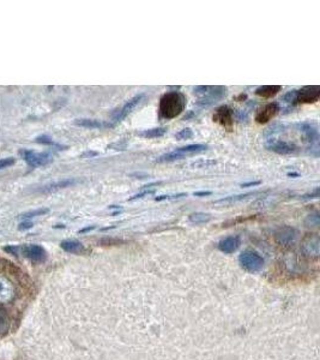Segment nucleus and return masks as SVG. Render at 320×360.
<instances>
[{"label": "nucleus", "instance_id": "f257e3e1", "mask_svg": "<svg viewBox=\"0 0 320 360\" xmlns=\"http://www.w3.org/2000/svg\"><path fill=\"white\" fill-rule=\"evenodd\" d=\"M186 96L180 91H169L160 99L159 113L162 119H174L186 108Z\"/></svg>", "mask_w": 320, "mask_h": 360}, {"label": "nucleus", "instance_id": "f03ea898", "mask_svg": "<svg viewBox=\"0 0 320 360\" xmlns=\"http://www.w3.org/2000/svg\"><path fill=\"white\" fill-rule=\"evenodd\" d=\"M4 250L10 255L17 257H27L35 263H44L47 259V252L40 245H10Z\"/></svg>", "mask_w": 320, "mask_h": 360}, {"label": "nucleus", "instance_id": "7ed1b4c3", "mask_svg": "<svg viewBox=\"0 0 320 360\" xmlns=\"http://www.w3.org/2000/svg\"><path fill=\"white\" fill-rule=\"evenodd\" d=\"M194 94L199 95V100L197 101V105L201 107H209L211 105H215L218 101L223 100L227 95V88L222 85L217 86H196L194 88Z\"/></svg>", "mask_w": 320, "mask_h": 360}, {"label": "nucleus", "instance_id": "20e7f679", "mask_svg": "<svg viewBox=\"0 0 320 360\" xmlns=\"http://www.w3.org/2000/svg\"><path fill=\"white\" fill-rule=\"evenodd\" d=\"M302 135H304L305 142L307 143L308 150L311 155L318 157L319 156V130L316 123L304 122L298 125Z\"/></svg>", "mask_w": 320, "mask_h": 360}, {"label": "nucleus", "instance_id": "39448f33", "mask_svg": "<svg viewBox=\"0 0 320 360\" xmlns=\"http://www.w3.org/2000/svg\"><path fill=\"white\" fill-rule=\"evenodd\" d=\"M208 145L205 144H190V145L182 146V148L175 149L174 151L168 152V154L162 155V156L156 158V162L159 163H164V162H173V161L176 160H182L188 155H194L199 154V152L207 151Z\"/></svg>", "mask_w": 320, "mask_h": 360}, {"label": "nucleus", "instance_id": "423d86ee", "mask_svg": "<svg viewBox=\"0 0 320 360\" xmlns=\"http://www.w3.org/2000/svg\"><path fill=\"white\" fill-rule=\"evenodd\" d=\"M19 155H21L23 160H24L30 167H33V168H35V167L46 166L53 161V156L50 154V152H35L33 150L23 149V150L19 151Z\"/></svg>", "mask_w": 320, "mask_h": 360}, {"label": "nucleus", "instance_id": "0eeeda50", "mask_svg": "<svg viewBox=\"0 0 320 360\" xmlns=\"http://www.w3.org/2000/svg\"><path fill=\"white\" fill-rule=\"evenodd\" d=\"M239 262L241 267L247 272H259L264 266V259L261 255L254 251H245L240 255Z\"/></svg>", "mask_w": 320, "mask_h": 360}, {"label": "nucleus", "instance_id": "6e6552de", "mask_svg": "<svg viewBox=\"0 0 320 360\" xmlns=\"http://www.w3.org/2000/svg\"><path fill=\"white\" fill-rule=\"evenodd\" d=\"M320 97L319 85H306L296 90L295 103H314Z\"/></svg>", "mask_w": 320, "mask_h": 360}, {"label": "nucleus", "instance_id": "1a4fd4ad", "mask_svg": "<svg viewBox=\"0 0 320 360\" xmlns=\"http://www.w3.org/2000/svg\"><path fill=\"white\" fill-rule=\"evenodd\" d=\"M143 99H144V94H138V95H136V96H133L132 99L128 100L121 108L118 109V111L114 113L113 119H112L113 124H118L120 122H122V120H124L125 118H126L127 115L130 114L131 112H132L133 109L139 105V103H141V101Z\"/></svg>", "mask_w": 320, "mask_h": 360}, {"label": "nucleus", "instance_id": "9d476101", "mask_svg": "<svg viewBox=\"0 0 320 360\" xmlns=\"http://www.w3.org/2000/svg\"><path fill=\"white\" fill-rule=\"evenodd\" d=\"M301 250L305 256L311 258H318L320 255V239L317 234L307 235L302 240Z\"/></svg>", "mask_w": 320, "mask_h": 360}, {"label": "nucleus", "instance_id": "9b49d317", "mask_svg": "<svg viewBox=\"0 0 320 360\" xmlns=\"http://www.w3.org/2000/svg\"><path fill=\"white\" fill-rule=\"evenodd\" d=\"M267 150L276 152L278 155H291L298 151V146L294 143L287 142L282 140H271L267 143Z\"/></svg>", "mask_w": 320, "mask_h": 360}, {"label": "nucleus", "instance_id": "f8f14e48", "mask_svg": "<svg viewBox=\"0 0 320 360\" xmlns=\"http://www.w3.org/2000/svg\"><path fill=\"white\" fill-rule=\"evenodd\" d=\"M213 120L219 125L224 126L225 129H231L234 124V109H231L229 106H221L213 113Z\"/></svg>", "mask_w": 320, "mask_h": 360}, {"label": "nucleus", "instance_id": "ddd939ff", "mask_svg": "<svg viewBox=\"0 0 320 360\" xmlns=\"http://www.w3.org/2000/svg\"><path fill=\"white\" fill-rule=\"evenodd\" d=\"M278 112H279L278 103L270 102L257 112L256 118H254V119H256V122L258 124H267L270 122L272 118H275Z\"/></svg>", "mask_w": 320, "mask_h": 360}, {"label": "nucleus", "instance_id": "4468645a", "mask_svg": "<svg viewBox=\"0 0 320 360\" xmlns=\"http://www.w3.org/2000/svg\"><path fill=\"white\" fill-rule=\"evenodd\" d=\"M276 240L281 245L284 246H289L295 241L296 239V230L293 227L289 226H283L279 227L276 232Z\"/></svg>", "mask_w": 320, "mask_h": 360}, {"label": "nucleus", "instance_id": "2eb2a0df", "mask_svg": "<svg viewBox=\"0 0 320 360\" xmlns=\"http://www.w3.org/2000/svg\"><path fill=\"white\" fill-rule=\"evenodd\" d=\"M76 125L82 126V128L87 129H109L113 128L114 124L110 122H106V120H97V119H88V118H82V119H77L75 122Z\"/></svg>", "mask_w": 320, "mask_h": 360}, {"label": "nucleus", "instance_id": "dca6fc26", "mask_svg": "<svg viewBox=\"0 0 320 360\" xmlns=\"http://www.w3.org/2000/svg\"><path fill=\"white\" fill-rule=\"evenodd\" d=\"M240 243H241L240 237H238V235H230V237L222 239V240L219 241L218 249L224 253H233L238 250Z\"/></svg>", "mask_w": 320, "mask_h": 360}, {"label": "nucleus", "instance_id": "f3484780", "mask_svg": "<svg viewBox=\"0 0 320 360\" xmlns=\"http://www.w3.org/2000/svg\"><path fill=\"white\" fill-rule=\"evenodd\" d=\"M15 295L12 284L4 276H0V302H7Z\"/></svg>", "mask_w": 320, "mask_h": 360}, {"label": "nucleus", "instance_id": "a211bd4d", "mask_svg": "<svg viewBox=\"0 0 320 360\" xmlns=\"http://www.w3.org/2000/svg\"><path fill=\"white\" fill-rule=\"evenodd\" d=\"M77 181H78V180L75 179V178H68V179H62V180H59V181H54V183H51V184H48V185L42 186L41 189H40V191H41V192L58 191V190L66 189V187H68V186L75 185Z\"/></svg>", "mask_w": 320, "mask_h": 360}, {"label": "nucleus", "instance_id": "6ab92c4d", "mask_svg": "<svg viewBox=\"0 0 320 360\" xmlns=\"http://www.w3.org/2000/svg\"><path fill=\"white\" fill-rule=\"evenodd\" d=\"M282 90L281 85H262L256 89L254 94L263 99H271Z\"/></svg>", "mask_w": 320, "mask_h": 360}, {"label": "nucleus", "instance_id": "aec40b11", "mask_svg": "<svg viewBox=\"0 0 320 360\" xmlns=\"http://www.w3.org/2000/svg\"><path fill=\"white\" fill-rule=\"evenodd\" d=\"M167 131H168L167 128H153L137 132V135L143 138H157L164 136V135L167 134Z\"/></svg>", "mask_w": 320, "mask_h": 360}, {"label": "nucleus", "instance_id": "412c9836", "mask_svg": "<svg viewBox=\"0 0 320 360\" xmlns=\"http://www.w3.org/2000/svg\"><path fill=\"white\" fill-rule=\"evenodd\" d=\"M62 250H65L66 252L70 253H81L84 251V246H83L82 243L77 240H65L60 244Z\"/></svg>", "mask_w": 320, "mask_h": 360}, {"label": "nucleus", "instance_id": "4be33fe9", "mask_svg": "<svg viewBox=\"0 0 320 360\" xmlns=\"http://www.w3.org/2000/svg\"><path fill=\"white\" fill-rule=\"evenodd\" d=\"M188 220H190V222L193 224L208 223L209 221L211 220V215L209 214V213L196 212V213H192V214L188 215Z\"/></svg>", "mask_w": 320, "mask_h": 360}, {"label": "nucleus", "instance_id": "5701e85b", "mask_svg": "<svg viewBox=\"0 0 320 360\" xmlns=\"http://www.w3.org/2000/svg\"><path fill=\"white\" fill-rule=\"evenodd\" d=\"M257 194H258V192H248V194L228 196V197H224V198H221V200H218V201H215V203L216 204H233V203H236V202H239V201H244L247 197H250V196H254Z\"/></svg>", "mask_w": 320, "mask_h": 360}, {"label": "nucleus", "instance_id": "b1692460", "mask_svg": "<svg viewBox=\"0 0 320 360\" xmlns=\"http://www.w3.org/2000/svg\"><path fill=\"white\" fill-rule=\"evenodd\" d=\"M35 142L40 143V144H44V145H48V146H55V148H60L61 150L66 149V146H64V145H61V144L56 143L55 141L52 140V138H51L50 136H47V135H42V136L36 137Z\"/></svg>", "mask_w": 320, "mask_h": 360}, {"label": "nucleus", "instance_id": "393cba45", "mask_svg": "<svg viewBox=\"0 0 320 360\" xmlns=\"http://www.w3.org/2000/svg\"><path fill=\"white\" fill-rule=\"evenodd\" d=\"M48 212H50V210H48V208H40V209L31 210V212H27V213H24V214H22L21 216H19V217L23 218V220H28V221H29L30 218L36 217V216L45 215V214H47Z\"/></svg>", "mask_w": 320, "mask_h": 360}, {"label": "nucleus", "instance_id": "a878e982", "mask_svg": "<svg viewBox=\"0 0 320 360\" xmlns=\"http://www.w3.org/2000/svg\"><path fill=\"white\" fill-rule=\"evenodd\" d=\"M10 327V318L4 310L0 309V335L4 334Z\"/></svg>", "mask_w": 320, "mask_h": 360}, {"label": "nucleus", "instance_id": "bb28decb", "mask_svg": "<svg viewBox=\"0 0 320 360\" xmlns=\"http://www.w3.org/2000/svg\"><path fill=\"white\" fill-rule=\"evenodd\" d=\"M305 224L307 227H318L320 224L319 213L316 212V213H312V214L307 215V217H306V220H305Z\"/></svg>", "mask_w": 320, "mask_h": 360}, {"label": "nucleus", "instance_id": "cd10ccee", "mask_svg": "<svg viewBox=\"0 0 320 360\" xmlns=\"http://www.w3.org/2000/svg\"><path fill=\"white\" fill-rule=\"evenodd\" d=\"M192 136H193V131L190 128L180 130L178 134L175 135V137L178 138V140H188V138H191Z\"/></svg>", "mask_w": 320, "mask_h": 360}, {"label": "nucleus", "instance_id": "c85d7f7f", "mask_svg": "<svg viewBox=\"0 0 320 360\" xmlns=\"http://www.w3.org/2000/svg\"><path fill=\"white\" fill-rule=\"evenodd\" d=\"M187 196V194L185 192H181V194H173V195H162V196H157L155 197V201H164V200H176V198L180 197H185Z\"/></svg>", "mask_w": 320, "mask_h": 360}, {"label": "nucleus", "instance_id": "c756f323", "mask_svg": "<svg viewBox=\"0 0 320 360\" xmlns=\"http://www.w3.org/2000/svg\"><path fill=\"white\" fill-rule=\"evenodd\" d=\"M16 160L13 157H5L0 160V169H4L6 167H10L12 165H15Z\"/></svg>", "mask_w": 320, "mask_h": 360}, {"label": "nucleus", "instance_id": "7c9ffc66", "mask_svg": "<svg viewBox=\"0 0 320 360\" xmlns=\"http://www.w3.org/2000/svg\"><path fill=\"white\" fill-rule=\"evenodd\" d=\"M318 197H319V187L317 186L312 192H308V194L302 196L301 198L302 200H317Z\"/></svg>", "mask_w": 320, "mask_h": 360}, {"label": "nucleus", "instance_id": "2f4dec72", "mask_svg": "<svg viewBox=\"0 0 320 360\" xmlns=\"http://www.w3.org/2000/svg\"><path fill=\"white\" fill-rule=\"evenodd\" d=\"M295 97H296V90H290L289 93L285 94L284 101L290 105H295Z\"/></svg>", "mask_w": 320, "mask_h": 360}, {"label": "nucleus", "instance_id": "473e14b6", "mask_svg": "<svg viewBox=\"0 0 320 360\" xmlns=\"http://www.w3.org/2000/svg\"><path fill=\"white\" fill-rule=\"evenodd\" d=\"M153 190H143L142 192H139V194H136L133 196H131L130 198H128V201H134V200H139V198H143L144 196L149 195V194H153Z\"/></svg>", "mask_w": 320, "mask_h": 360}, {"label": "nucleus", "instance_id": "72a5a7b5", "mask_svg": "<svg viewBox=\"0 0 320 360\" xmlns=\"http://www.w3.org/2000/svg\"><path fill=\"white\" fill-rule=\"evenodd\" d=\"M34 223L31 222V221H28V220H24L23 222L19 223L18 226V230H28L30 228H33Z\"/></svg>", "mask_w": 320, "mask_h": 360}, {"label": "nucleus", "instance_id": "f704fd0d", "mask_svg": "<svg viewBox=\"0 0 320 360\" xmlns=\"http://www.w3.org/2000/svg\"><path fill=\"white\" fill-rule=\"evenodd\" d=\"M261 184H262V181L257 180V181H250V183H242L240 186H241V187H252V186L261 185Z\"/></svg>", "mask_w": 320, "mask_h": 360}, {"label": "nucleus", "instance_id": "c9c22d12", "mask_svg": "<svg viewBox=\"0 0 320 360\" xmlns=\"http://www.w3.org/2000/svg\"><path fill=\"white\" fill-rule=\"evenodd\" d=\"M213 192L211 191H199V192H194V196L196 197H204V196H210Z\"/></svg>", "mask_w": 320, "mask_h": 360}, {"label": "nucleus", "instance_id": "e433bc0d", "mask_svg": "<svg viewBox=\"0 0 320 360\" xmlns=\"http://www.w3.org/2000/svg\"><path fill=\"white\" fill-rule=\"evenodd\" d=\"M211 166V165H216V161H209V162H199V163H196V165H194V166H197V167H199V166H205V167H207V166Z\"/></svg>", "mask_w": 320, "mask_h": 360}, {"label": "nucleus", "instance_id": "4c0bfd02", "mask_svg": "<svg viewBox=\"0 0 320 360\" xmlns=\"http://www.w3.org/2000/svg\"><path fill=\"white\" fill-rule=\"evenodd\" d=\"M96 155H97V152H95V151H87V152H84L82 156L83 157H91V156H96Z\"/></svg>", "mask_w": 320, "mask_h": 360}, {"label": "nucleus", "instance_id": "58836bf2", "mask_svg": "<svg viewBox=\"0 0 320 360\" xmlns=\"http://www.w3.org/2000/svg\"><path fill=\"white\" fill-rule=\"evenodd\" d=\"M94 228H95V227H94V226H91V227H88V228H84V229H82L81 230V233H85V232H89V230H93Z\"/></svg>", "mask_w": 320, "mask_h": 360}, {"label": "nucleus", "instance_id": "ea45409f", "mask_svg": "<svg viewBox=\"0 0 320 360\" xmlns=\"http://www.w3.org/2000/svg\"><path fill=\"white\" fill-rule=\"evenodd\" d=\"M288 177H299L298 173H288Z\"/></svg>", "mask_w": 320, "mask_h": 360}]
</instances>
